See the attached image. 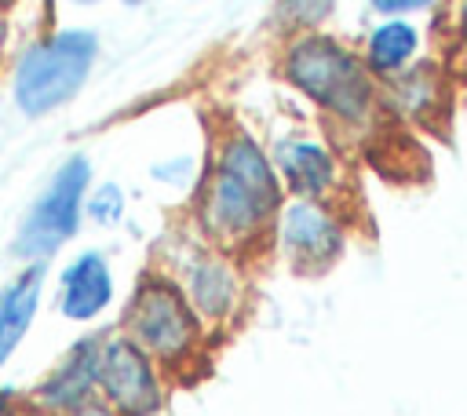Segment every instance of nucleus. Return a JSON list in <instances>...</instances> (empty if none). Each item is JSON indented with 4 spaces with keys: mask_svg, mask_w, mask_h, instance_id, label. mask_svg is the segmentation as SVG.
I'll return each instance as SVG.
<instances>
[{
    "mask_svg": "<svg viewBox=\"0 0 467 416\" xmlns=\"http://www.w3.org/2000/svg\"><path fill=\"white\" fill-rule=\"evenodd\" d=\"M11 412H15V409L7 405V398H0V416H11Z\"/></svg>",
    "mask_w": 467,
    "mask_h": 416,
    "instance_id": "nucleus-22",
    "label": "nucleus"
},
{
    "mask_svg": "<svg viewBox=\"0 0 467 416\" xmlns=\"http://www.w3.org/2000/svg\"><path fill=\"white\" fill-rule=\"evenodd\" d=\"M91 186V161L73 153L58 164L44 193L29 204L18 234H15V255L26 263L51 259L66 241H73L80 219H84V197Z\"/></svg>",
    "mask_w": 467,
    "mask_h": 416,
    "instance_id": "nucleus-5",
    "label": "nucleus"
},
{
    "mask_svg": "<svg viewBox=\"0 0 467 416\" xmlns=\"http://www.w3.org/2000/svg\"><path fill=\"white\" fill-rule=\"evenodd\" d=\"M95 394H99V336H88L73 343V350L55 365V372L36 387L33 405L51 416H66L69 409H77Z\"/></svg>",
    "mask_w": 467,
    "mask_h": 416,
    "instance_id": "nucleus-12",
    "label": "nucleus"
},
{
    "mask_svg": "<svg viewBox=\"0 0 467 416\" xmlns=\"http://www.w3.org/2000/svg\"><path fill=\"white\" fill-rule=\"evenodd\" d=\"M383 113L412 128H438L452 106V73L438 62H412L409 69L379 80Z\"/></svg>",
    "mask_w": 467,
    "mask_h": 416,
    "instance_id": "nucleus-10",
    "label": "nucleus"
},
{
    "mask_svg": "<svg viewBox=\"0 0 467 416\" xmlns=\"http://www.w3.org/2000/svg\"><path fill=\"white\" fill-rule=\"evenodd\" d=\"M336 0H277V22L292 33L317 29L332 15Z\"/></svg>",
    "mask_w": 467,
    "mask_h": 416,
    "instance_id": "nucleus-15",
    "label": "nucleus"
},
{
    "mask_svg": "<svg viewBox=\"0 0 467 416\" xmlns=\"http://www.w3.org/2000/svg\"><path fill=\"white\" fill-rule=\"evenodd\" d=\"M270 241L296 274H325L347 252L350 223H347L339 201L285 197V204L274 219Z\"/></svg>",
    "mask_w": 467,
    "mask_h": 416,
    "instance_id": "nucleus-6",
    "label": "nucleus"
},
{
    "mask_svg": "<svg viewBox=\"0 0 467 416\" xmlns=\"http://www.w3.org/2000/svg\"><path fill=\"white\" fill-rule=\"evenodd\" d=\"M368 7H372L376 15H383V18L394 15V0H368Z\"/></svg>",
    "mask_w": 467,
    "mask_h": 416,
    "instance_id": "nucleus-20",
    "label": "nucleus"
},
{
    "mask_svg": "<svg viewBox=\"0 0 467 416\" xmlns=\"http://www.w3.org/2000/svg\"><path fill=\"white\" fill-rule=\"evenodd\" d=\"M270 161L277 168V179L288 197H310V201H339L347 186L343 161L336 146H328L317 135H281L270 150Z\"/></svg>",
    "mask_w": 467,
    "mask_h": 416,
    "instance_id": "nucleus-9",
    "label": "nucleus"
},
{
    "mask_svg": "<svg viewBox=\"0 0 467 416\" xmlns=\"http://www.w3.org/2000/svg\"><path fill=\"white\" fill-rule=\"evenodd\" d=\"M117 285H113V270L109 259L99 248H84L77 252L62 270H58V288H55V307L66 321L88 325L99 321L109 307H113Z\"/></svg>",
    "mask_w": 467,
    "mask_h": 416,
    "instance_id": "nucleus-11",
    "label": "nucleus"
},
{
    "mask_svg": "<svg viewBox=\"0 0 467 416\" xmlns=\"http://www.w3.org/2000/svg\"><path fill=\"white\" fill-rule=\"evenodd\" d=\"M285 204V186L270 161V150L244 131L226 128L212 150L201 193H197V226L208 244L226 252H252L270 237L274 219Z\"/></svg>",
    "mask_w": 467,
    "mask_h": 416,
    "instance_id": "nucleus-1",
    "label": "nucleus"
},
{
    "mask_svg": "<svg viewBox=\"0 0 467 416\" xmlns=\"http://www.w3.org/2000/svg\"><path fill=\"white\" fill-rule=\"evenodd\" d=\"M99 398L117 416H153L164 405L161 365L124 332L99 336Z\"/></svg>",
    "mask_w": 467,
    "mask_h": 416,
    "instance_id": "nucleus-7",
    "label": "nucleus"
},
{
    "mask_svg": "<svg viewBox=\"0 0 467 416\" xmlns=\"http://www.w3.org/2000/svg\"><path fill=\"white\" fill-rule=\"evenodd\" d=\"M420 47H423L420 26L409 22L405 15H387L365 33L361 58L376 80H387V77L409 69L412 62H420Z\"/></svg>",
    "mask_w": 467,
    "mask_h": 416,
    "instance_id": "nucleus-14",
    "label": "nucleus"
},
{
    "mask_svg": "<svg viewBox=\"0 0 467 416\" xmlns=\"http://www.w3.org/2000/svg\"><path fill=\"white\" fill-rule=\"evenodd\" d=\"M179 285H182L186 299L193 303V310L201 314V321L212 325V328L230 325L241 314L244 296H248L241 255L237 252H226L219 244H201L182 263Z\"/></svg>",
    "mask_w": 467,
    "mask_h": 416,
    "instance_id": "nucleus-8",
    "label": "nucleus"
},
{
    "mask_svg": "<svg viewBox=\"0 0 467 416\" xmlns=\"http://www.w3.org/2000/svg\"><path fill=\"white\" fill-rule=\"evenodd\" d=\"M124 4H139V0H124Z\"/></svg>",
    "mask_w": 467,
    "mask_h": 416,
    "instance_id": "nucleus-25",
    "label": "nucleus"
},
{
    "mask_svg": "<svg viewBox=\"0 0 467 416\" xmlns=\"http://www.w3.org/2000/svg\"><path fill=\"white\" fill-rule=\"evenodd\" d=\"M73 4H99V0H73Z\"/></svg>",
    "mask_w": 467,
    "mask_h": 416,
    "instance_id": "nucleus-24",
    "label": "nucleus"
},
{
    "mask_svg": "<svg viewBox=\"0 0 467 416\" xmlns=\"http://www.w3.org/2000/svg\"><path fill=\"white\" fill-rule=\"evenodd\" d=\"M84 212L91 223L99 226H117L124 219V190L117 182H99L95 190H88L84 197Z\"/></svg>",
    "mask_w": 467,
    "mask_h": 416,
    "instance_id": "nucleus-16",
    "label": "nucleus"
},
{
    "mask_svg": "<svg viewBox=\"0 0 467 416\" xmlns=\"http://www.w3.org/2000/svg\"><path fill=\"white\" fill-rule=\"evenodd\" d=\"M193 175H197V164L190 157H171L153 168V179L164 186H186V182H193Z\"/></svg>",
    "mask_w": 467,
    "mask_h": 416,
    "instance_id": "nucleus-18",
    "label": "nucleus"
},
{
    "mask_svg": "<svg viewBox=\"0 0 467 416\" xmlns=\"http://www.w3.org/2000/svg\"><path fill=\"white\" fill-rule=\"evenodd\" d=\"M44 263H26L4 288H0V365L11 361V354L22 347L26 332L36 321L40 299H44Z\"/></svg>",
    "mask_w": 467,
    "mask_h": 416,
    "instance_id": "nucleus-13",
    "label": "nucleus"
},
{
    "mask_svg": "<svg viewBox=\"0 0 467 416\" xmlns=\"http://www.w3.org/2000/svg\"><path fill=\"white\" fill-rule=\"evenodd\" d=\"M66 416H117V412H113V409H109V405H106V401H102V398L95 394V398H88V401H80L77 409H69Z\"/></svg>",
    "mask_w": 467,
    "mask_h": 416,
    "instance_id": "nucleus-19",
    "label": "nucleus"
},
{
    "mask_svg": "<svg viewBox=\"0 0 467 416\" xmlns=\"http://www.w3.org/2000/svg\"><path fill=\"white\" fill-rule=\"evenodd\" d=\"M11 4H15V0H0V11H4V7H11Z\"/></svg>",
    "mask_w": 467,
    "mask_h": 416,
    "instance_id": "nucleus-23",
    "label": "nucleus"
},
{
    "mask_svg": "<svg viewBox=\"0 0 467 416\" xmlns=\"http://www.w3.org/2000/svg\"><path fill=\"white\" fill-rule=\"evenodd\" d=\"M208 325L186 299L182 285L161 270L139 277L128 310H124V336H131L161 369H186L197 365L204 354Z\"/></svg>",
    "mask_w": 467,
    "mask_h": 416,
    "instance_id": "nucleus-3",
    "label": "nucleus"
},
{
    "mask_svg": "<svg viewBox=\"0 0 467 416\" xmlns=\"http://www.w3.org/2000/svg\"><path fill=\"white\" fill-rule=\"evenodd\" d=\"M445 55H449L445 69L452 77L467 80V0H452L449 4V44H445Z\"/></svg>",
    "mask_w": 467,
    "mask_h": 416,
    "instance_id": "nucleus-17",
    "label": "nucleus"
},
{
    "mask_svg": "<svg viewBox=\"0 0 467 416\" xmlns=\"http://www.w3.org/2000/svg\"><path fill=\"white\" fill-rule=\"evenodd\" d=\"M11 416H51V412H44V409H36V405H29V409H15Z\"/></svg>",
    "mask_w": 467,
    "mask_h": 416,
    "instance_id": "nucleus-21",
    "label": "nucleus"
},
{
    "mask_svg": "<svg viewBox=\"0 0 467 416\" xmlns=\"http://www.w3.org/2000/svg\"><path fill=\"white\" fill-rule=\"evenodd\" d=\"M99 58L95 29H55L33 40L11 73V99L26 117H44L66 106L84 80L91 77Z\"/></svg>",
    "mask_w": 467,
    "mask_h": 416,
    "instance_id": "nucleus-4",
    "label": "nucleus"
},
{
    "mask_svg": "<svg viewBox=\"0 0 467 416\" xmlns=\"http://www.w3.org/2000/svg\"><path fill=\"white\" fill-rule=\"evenodd\" d=\"M281 77L317 106L339 131L372 135L383 117L379 80L368 73L361 51L321 29L292 33L281 51Z\"/></svg>",
    "mask_w": 467,
    "mask_h": 416,
    "instance_id": "nucleus-2",
    "label": "nucleus"
}]
</instances>
